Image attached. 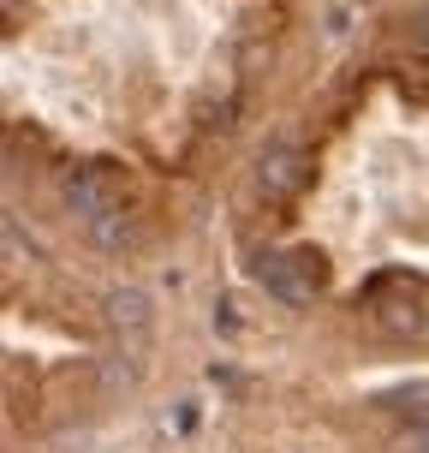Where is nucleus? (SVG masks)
<instances>
[{"instance_id":"nucleus-1","label":"nucleus","mask_w":429,"mask_h":453,"mask_svg":"<svg viewBox=\"0 0 429 453\" xmlns=\"http://www.w3.org/2000/svg\"><path fill=\"white\" fill-rule=\"evenodd\" d=\"M257 280H263V293H269V298H280V304L304 311V304L322 293L328 263H322L317 245H293V250H274V257H263V263H257Z\"/></svg>"},{"instance_id":"nucleus-6","label":"nucleus","mask_w":429,"mask_h":453,"mask_svg":"<svg viewBox=\"0 0 429 453\" xmlns=\"http://www.w3.org/2000/svg\"><path fill=\"white\" fill-rule=\"evenodd\" d=\"M90 239L102 250H132L137 239H143V221H137L132 203H126V209H113V215H96V221H90Z\"/></svg>"},{"instance_id":"nucleus-8","label":"nucleus","mask_w":429,"mask_h":453,"mask_svg":"<svg viewBox=\"0 0 429 453\" xmlns=\"http://www.w3.org/2000/svg\"><path fill=\"white\" fill-rule=\"evenodd\" d=\"M406 90H411V96H429V48L406 66Z\"/></svg>"},{"instance_id":"nucleus-7","label":"nucleus","mask_w":429,"mask_h":453,"mask_svg":"<svg viewBox=\"0 0 429 453\" xmlns=\"http://www.w3.org/2000/svg\"><path fill=\"white\" fill-rule=\"evenodd\" d=\"M382 406H387V411H411V418H429V382H424V388H400V394H387Z\"/></svg>"},{"instance_id":"nucleus-9","label":"nucleus","mask_w":429,"mask_h":453,"mask_svg":"<svg viewBox=\"0 0 429 453\" xmlns=\"http://www.w3.org/2000/svg\"><path fill=\"white\" fill-rule=\"evenodd\" d=\"M411 36H418V42L429 48V12H424V19H418V24H411Z\"/></svg>"},{"instance_id":"nucleus-3","label":"nucleus","mask_w":429,"mask_h":453,"mask_svg":"<svg viewBox=\"0 0 429 453\" xmlns=\"http://www.w3.org/2000/svg\"><path fill=\"white\" fill-rule=\"evenodd\" d=\"M102 317H108L113 340H119V352H132V358H143V352H149V328H156L149 293H137V287H113V293L102 298Z\"/></svg>"},{"instance_id":"nucleus-4","label":"nucleus","mask_w":429,"mask_h":453,"mask_svg":"<svg viewBox=\"0 0 429 453\" xmlns=\"http://www.w3.org/2000/svg\"><path fill=\"white\" fill-rule=\"evenodd\" d=\"M304 180H310L304 143L280 137V143L263 150V161H257V191H263V197H293V191H304Z\"/></svg>"},{"instance_id":"nucleus-10","label":"nucleus","mask_w":429,"mask_h":453,"mask_svg":"<svg viewBox=\"0 0 429 453\" xmlns=\"http://www.w3.org/2000/svg\"><path fill=\"white\" fill-rule=\"evenodd\" d=\"M411 453H429V424L418 430V441H411Z\"/></svg>"},{"instance_id":"nucleus-2","label":"nucleus","mask_w":429,"mask_h":453,"mask_svg":"<svg viewBox=\"0 0 429 453\" xmlns=\"http://www.w3.org/2000/svg\"><path fill=\"white\" fill-rule=\"evenodd\" d=\"M66 203L96 221V215H113V209L132 203V191H126V173L113 167V161H78L66 173Z\"/></svg>"},{"instance_id":"nucleus-5","label":"nucleus","mask_w":429,"mask_h":453,"mask_svg":"<svg viewBox=\"0 0 429 453\" xmlns=\"http://www.w3.org/2000/svg\"><path fill=\"white\" fill-rule=\"evenodd\" d=\"M387 287L394 298H376V317H382L387 334H424L429 328V298H424V280H406V274H387L376 280Z\"/></svg>"}]
</instances>
